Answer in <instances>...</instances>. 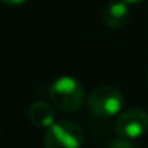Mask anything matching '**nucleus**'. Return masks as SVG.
<instances>
[{"label":"nucleus","mask_w":148,"mask_h":148,"mask_svg":"<svg viewBox=\"0 0 148 148\" xmlns=\"http://www.w3.org/2000/svg\"><path fill=\"white\" fill-rule=\"evenodd\" d=\"M0 2L5 3V5H8V7H19V5L26 3L27 0H0Z\"/></svg>","instance_id":"6e6552de"},{"label":"nucleus","mask_w":148,"mask_h":148,"mask_svg":"<svg viewBox=\"0 0 148 148\" xmlns=\"http://www.w3.org/2000/svg\"><path fill=\"white\" fill-rule=\"evenodd\" d=\"M115 131L119 137L137 140L148 132V113L142 108H127L119 112L115 121Z\"/></svg>","instance_id":"20e7f679"},{"label":"nucleus","mask_w":148,"mask_h":148,"mask_svg":"<svg viewBox=\"0 0 148 148\" xmlns=\"http://www.w3.org/2000/svg\"><path fill=\"white\" fill-rule=\"evenodd\" d=\"M121 2H124V3H127V5H138V3H142L143 0H121Z\"/></svg>","instance_id":"1a4fd4ad"},{"label":"nucleus","mask_w":148,"mask_h":148,"mask_svg":"<svg viewBox=\"0 0 148 148\" xmlns=\"http://www.w3.org/2000/svg\"><path fill=\"white\" fill-rule=\"evenodd\" d=\"M123 92L113 86H97L88 96V108L97 118L118 116V113L123 110Z\"/></svg>","instance_id":"f03ea898"},{"label":"nucleus","mask_w":148,"mask_h":148,"mask_svg":"<svg viewBox=\"0 0 148 148\" xmlns=\"http://www.w3.org/2000/svg\"><path fill=\"white\" fill-rule=\"evenodd\" d=\"M49 99L58 110L73 113L81 108L84 102V88L77 78L62 75L49 84Z\"/></svg>","instance_id":"f257e3e1"},{"label":"nucleus","mask_w":148,"mask_h":148,"mask_svg":"<svg viewBox=\"0 0 148 148\" xmlns=\"http://www.w3.org/2000/svg\"><path fill=\"white\" fill-rule=\"evenodd\" d=\"M29 121L35 127L40 129H48L54 123V107L45 100H37L27 110Z\"/></svg>","instance_id":"39448f33"},{"label":"nucleus","mask_w":148,"mask_h":148,"mask_svg":"<svg viewBox=\"0 0 148 148\" xmlns=\"http://www.w3.org/2000/svg\"><path fill=\"white\" fill-rule=\"evenodd\" d=\"M147 78H148V75H147Z\"/></svg>","instance_id":"9d476101"},{"label":"nucleus","mask_w":148,"mask_h":148,"mask_svg":"<svg viewBox=\"0 0 148 148\" xmlns=\"http://www.w3.org/2000/svg\"><path fill=\"white\" fill-rule=\"evenodd\" d=\"M131 11H129V5L116 0L112 2L105 7L103 10V23L110 27V29H121L126 26V23L129 21Z\"/></svg>","instance_id":"423d86ee"},{"label":"nucleus","mask_w":148,"mask_h":148,"mask_svg":"<svg viewBox=\"0 0 148 148\" xmlns=\"http://www.w3.org/2000/svg\"><path fill=\"white\" fill-rule=\"evenodd\" d=\"M83 131L73 121L53 123L43 137L45 148H81L83 147Z\"/></svg>","instance_id":"7ed1b4c3"},{"label":"nucleus","mask_w":148,"mask_h":148,"mask_svg":"<svg viewBox=\"0 0 148 148\" xmlns=\"http://www.w3.org/2000/svg\"><path fill=\"white\" fill-rule=\"evenodd\" d=\"M108 148H135V145L132 143L129 138H124V137H119L112 140V143L108 145Z\"/></svg>","instance_id":"0eeeda50"}]
</instances>
